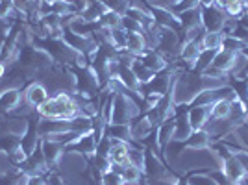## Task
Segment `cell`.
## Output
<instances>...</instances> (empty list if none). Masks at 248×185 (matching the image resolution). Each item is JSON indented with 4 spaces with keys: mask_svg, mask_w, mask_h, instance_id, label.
Listing matches in <instances>:
<instances>
[{
    "mask_svg": "<svg viewBox=\"0 0 248 185\" xmlns=\"http://www.w3.org/2000/svg\"><path fill=\"white\" fill-rule=\"evenodd\" d=\"M228 85L233 89L235 92V96H237L239 100H243V102H247L248 100V80H239V78H230V82Z\"/></svg>",
    "mask_w": 248,
    "mask_h": 185,
    "instance_id": "cell-25",
    "label": "cell"
},
{
    "mask_svg": "<svg viewBox=\"0 0 248 185\" xmlns=\"http://www.w3.org/2000/svg\"><path fill=\"white\" fill-rule=\"evenodd\" d=\"M121 28H123L124 31H128V33L143 31V28H141V24H139V22L134 21V19H130V17H126V15H123V19H121Z\"/></svg>",
    "mask_w": 248,
    "mask_h": 185,
    "instance_id": "cell-32",
    "label": "cell"
},
{
    "mask_svg": "<svg viewBox=\"0 0 248 185\" xmlns=\"http://www.w3.org/2000/svg\"><path fill=\"white\" fill-rule=\"evenodd\" d=\"M30 128V121L28 119H22V117H11L10 121L4 123V130L8 135H13L17 139H22L26 132Z\"/></svg>",
    "mask_w": 248,
    "mask_h": 185,
    "instance_id": "cell-16",
    "label": "cell"
},
{
    "mask_svg": "<svg viewBox=\"0 0 248 185\" xmlns=\"http://www.w3.org/2000/svg\"><path fill=\"white\" fill-rule=\"evenodd\" d=\"M22 89H8L0 92V111L2 113H11L19 104L22 102Z\"/></svg>",
    "mask_w": 248,
    "mask_h": 185,
    "instance_id": "cell-12",
    "label": "cell"
},
{
    "mask_svg": "<svg viewBox=\"0 0 248 185\" xmlns=\"http://www.w3.org/2000/svg\"><path fill=\"white\" fill-rule=\"evenodd\" d=\"M128 163L137 167L145 174V163H146V148L139 143H130L128 148Z\"/></svg>",
    "mask_w": 248,
    "mask_h": 185,
    "instance_id": "cell-17",
    "label": "cell"
},
{
    "mask_svg": "<svg viewBox=\"0 0 248 185\" xmlns=\"http://www.w3.org/2000/svg\"><path fill=\"white\" fill-rule=\"evenodd\" d=\"M245 46H247V43L241 41V39H237L235 35H228V37H224V41H222V48L235 52V54L243 52V48H245Z\"/></svg>",
    "mask_w": 248,
    "mask_h": 185,
    "instance_id": "cell-29",
    "label": "cell"
},
{
    "mask_svg": "<svg viewBox=\"0 0 248 185\" xmlns=\"http://www.w3.org/2000/svg\"><path fill=\"white\" fill-rule=\"evenodd\" d=\"M200 10H202V26L206 28V31H220L228 17L226 11L217 8L215 4L200 6Z\"/></svg>",
    "mask_w": 248,
    "mask_h": 185,
    "instance_id": "cell-2",
    "label": "cell"
},
{
    "mask_svg": "<svg viewBox=\"0 0 248 185\" xmlns=\"http://www.w3.org/2000/svg\"><path fill=\"white\" fill-rule=\"evenodd\" d=\"M245 2H247V4H248V0H245Z\"/></svg>",
    "mask_w": 248,
    "mask_h": 185,
    "instance_id": "cell-41",
    "label": "cell"
},
{
    "mask_svg": "<svg viewBox=\"0 0 248 185\" xmlns=\"http://www.w3.org/2000/svg\"><path fill=\"white\" fill-rule=\"evenodd\" d=\"M178 21H180V30H189L193 26L202 24V10H200V6L178 13Z\"/></svg>",
    "mask_w": 248,
    "mask_h": 185,
    "instance_id": "cell-18",
    "label": "cell"
},
{
    "mask_svg": "<svg viewBox=\"0 0 248 185\" xmlns=\"http://www.w3.org/2000/svg\"><path fill=\"white\" fill-rule=\"evenodd\" d=\"M67 148H73V150L80 152V154H83L89 159V157H93L94 152H96V139H94L93 132H91V134L80 135V137L76 139V143H73L71 146H67Z\"/></svg>",
    "mask_w": 248,
    "mask_h": 185,
    "instance_id": "cell-13",
    "label": "cell"
},
{
    "mask_svg": "<svg viewBox=\"0 0 248 185\" xmlns=\"http://www.w3.org/2000/svg\"><path fill=\"white\" fill-rule=\"evenodd\" d=\"M100 2H102L109 11H115V13H119V15H124L126 10L130 8L128 0H100Z\"/></svg>",
    "mask_w": 248,
    "mask_h": 185,
    "instance_id": "cell-30",
    "label": "cell"
},
{
    "mask_svg": "<svg viewBox=\"0 0 248 185\" xmlns=\"http://www.w3.org/2000/svg\"><path fill=\"white\" fill-rule=\"evenodd\" d=\"M108 11V8L104 6L100 0H87V4H85V8H83L78 15L82 17L83 21H89V22H98L100 21V17H102L104 13Z\"/></svg>",
    "mask_w": 248,
    "mask_h": 185,
    "instance_id": "cell-14",
    "label": "cell"
},
{
    "mask_svg": "<svg viewBox=\"0 0 248 185\" xmlns=\"http://www.w3.org/2000/svg\"><path fill=\"white\" fill-rule=\"evenodd\" d=\"M41 185H50V182H48V180H45V182H43Z\"/></svg>",
    "mask_w": 248,
    "mask_h": 185,
    "instance_id": "cell-39",
    "label": "cell"
},
{
    "mask_svg": "<svg viewBox=\"0 0 248 185\" xmlns=\"http://www.w3.org/2000/svg\"><path fill=\"white\" fill-rule=\"evenodd\" d=\"M148 2H150V4H161L163 0H148Z\"/></svg>",
    "mask_w": 248,
    "mask_h": 185,
    "instance_id": "cell-38",
    "label": "cell"
},
{
    "mask_svg": "<svg viewBox=\"0 0 248 185\" xmlns=\"http://www.w3.org/2000/svg\"><path fill=\"white\" fill-rule=\"evenodd\" d=\"M241 54H243V56H245V58L248 60V45L245 46V48H243V52H241Z\"/></svg>",
    "mask_w": 248,
    "mask_h": 185,
    "instance_id": "cell-37",
    "label": "cell"
},
{
    "mask_svg": "<svg viewBox=\"0 0 248 185\" xmlns=\"http://www.w3.org/2000/svg\"><path fill=\"white\" fill-rule=\"evenodd\" d=\"M247 13H248V6H247Z\"/></svg>",
    "mask_w": 248,
    "mask_h": 185,
    "instance_id": "cell-40",
    "label": "cell"
},
{
    "mask_svg": "<svg viewBox=\"0 0 248 185\" xmlns=\"http://www.w3.org/2000/svg\"><path fill=\"white\" fill-rule=\"evenodd\" d=\"M121 19H123V15L108 10L102 17H100L98 24H100L102 28H108V30H115V28H121Z\"/></svg>",
    "mask_w": 248,
    "mask_h": 185,
    "instance_id": "cell-24",
    "label": "cell"
},
{
    "mask_svg": "<svg viewBox=\"0 0 248 185\" xmlns=\"http://www.w3.org/2000/svg\"><path fill=\"white\" fill-rule=\"evenodd\" d=\"M220 169L224 170V174L230 178V182L233 185H237L245 176H248L245 172V169H243V165L239 163V159L233 154H230L226 159H222V167Z\"/></svg>",
    "mask_w": 248,
    "mask_h": 185,
    "instance_id": "cell-8",
    "label": "cell"
},
{
    "mask_svg": "<svg viewBox=\"0 0 248 185\" xmlns=\"http://www.w3.org/2000/svg\"><path fill=\"white\" fill-rule=\"evenodd\" d=\"M6 72H8V65H6V63L0 62V80H2L4 76H6Z\"/></svg>",
    "mask_w": 248,
    "mask_h": 185,
    "instance_id": "cell-36",
    "label": "cell"
},
{
    "mask_svg": "<svg viewBox=\"0 0 248 185\" xmlns=\"http://www.w3.org/2000/svg\"><path fill=\"white\" fill-rule=\"evenodd\" d=\"M186 146H189V148H209L211 146V137L206 130H197L186 141Z\"/></svg>",
    "mask_w": 248,
    "mask_h": 185,
    "instance_id": "cell-22",
    "label": "cell"
},
{
    "mask_svg": "<svg viewBox=\"0 0 248 185\" xmlns=\"http://www.w3.org/2000/svg\"><path fill=\"white\" fill-rule=\"evenodd\" d=\"M139 60L145 63L146 69H150L154 74L163 72L167 69V65H169V63L165 62V58H163L157 50H152V48H146V50L139 56Z\"/></svg>",
    "mask_w": 248,
    "mask_h": 185,
    "instance_id": "cell-10",
    "label": "cell"
},
{
    "mask_svg": "<svg viewBox=\"0 0 248 185\" xmlns=\"http://www.w3.org/2000/svg\"><path fill=\"white\" fill-rule=\"evenodd\" d=\"M233 134L237 137L239 144H241L243 148H248V121L235 126V128H233Z\"/></svg>",
    "mask_w": 248,
    "mask_h": 185,
    "instance_id": "cell-31",
    "label": "cell"
},
{
    "mask_svg": "<svg viewBox=\"0 0 248 185\" xmlns=\"http://www.w3.org/2000/svg\"><path fill=\"white\" fill-rule=\"evenodd\" d=\"M232 154L235 155L239 159V163L243 165V169H245V172L248 174V148H235Z\"/></svg>",
    "mask_w": 248,
    "mask_h": 185,
    "instance_id": "cell-35",
    "label": "cell"
},
{
    "mask_svg": "<svg viewBox=\"0 0 248 185\" xmlns=\"http://www.w3.org/2000/svg\"><path fill=\"white\" fill-rule=\"evenodd\" d=\"M150 15L157 26L161 28H172V30H180V21L178 15L169 8L157 6V4H150Z\"/></svg>",
    "mask_w": 248,
    "mask_h": 185,
    "instance_id": "cell-4",
    "label": "cell"
},
{
    "mask_svg": "<svg viewBox=\"0 0 248 185\" xmlns=\"http://www.w3.org/2000/svg\"><path fill=\"white\" fill-rule=\"evenodd\" d=\"M209 117H211V106H189L187 109V119H189L193 132L204 130Z\"/></svg>",
    "mask_w": 248,
    "mask_h": 185,
    "instance_id": "cell-6",
    "label": "cell"
},
{
    "mask_svg": "<svg viewBox=\"0 0 248 185\" xmlns=\"http://www.w3.org/2000/svg\"><path fill=\"white\" fill-rule=\"evenodd\" d=\"M117 78L121 80V83H123L128 91L139 92V89H141V83L135 78V74L130 65H124V63L119 62V74H117Z\"/></svg>",
    "mask_w": 248,
    "mask_h": 185,
    "instance_id": "cell-15",
    "label": "cell"
},
{
    "mask_svg": "<svg viewBox=\"0 0 248 185\" xmlns=\"http://www.w3.org/2000/svg\"><path fill=\"white\" fill-rule=\"evenodd\" d=\"M130 128H132V143H139V144L145 143L146 139L155 132V126L148 121V117L145 113H141L137 119H134L130 123Z\"/></svg>",
    "mask_w": 248,
    "mask_h": 185,
    "instance_id": "cell-3",
    "label": "cell"
},
{
    "mask_svg": "<svg viewBox=\"0 0 248 185\" xmlns=\"http://www.w3.org/2000/svg\"><path fill=\"white\" fill-rule=\"evenodd\" d=\"M106 135L111 139H119L124 143H132V128L130 124H108Z\"/></svg>",
    "mask_w": 248,
    "mask_h": 185,
    "instance_id": "cell-20",
    "label": "cell"
},
{
    "mask_svg": "<svg viewBox=\"0 0 248 185\" xmlns=\"http://www.w3.org/2000/svg\"><path fill=\"white\" fill-rule=\"evenodd\" d=\"M39 146H41L43 155H45V159H46L48 169H54V170H56V165H58V161L62 159L63 150H65V148H63L62 144L54 143V141H50V139H45V137H41Z\"/></svg>",
    "mask_w": 248,
    "mask_h": 185,
    "instance_id": "cell-7",
    "label": "cell"
},
{
    "mask_svg": "<svg viewBox=\"0 0 248 185\" xmlns=\"http://www.w3.org/2000/svg\"><path fill=\"white\" fill-rule=\"evenodd\" d=\"M130 67H132V71H134L135 74V78L139 80V83L143 85V83H148L152 78H154V72L150 71V69H146L145 67V63L141 62L139 58H135L134 62L130 63Z\"/></svg>",
    "mask_w": 248,
    "mask_h": 185,
    "instance_id": "cell-23",
    "label": "cell"
},
{
    "mask_svg": "<svg viewBox=\"0 0 248 185\" xmlns=\"http://www.w3.org/2000/svg\"><path fill=\"white\" fill-rule=\"evenodd\" d=\"M121 176H123V182H130V184H141V180L145 178L143 170H139L134 165H126Z\"/></svg>",
    "mask_w": 248,
    "mask_h": 185,
    "instance_id": "cell-26",
    "label": "cell"
},
{
    "mask_svg": "<svg viewBox=\"0 0 248 185\" xmlns=\"http://www.w3.org/2000/svg\"><path fill=\"white\" fill-rule=\"evenodd\" d=\"M111 152V137H108V135L104 134L100 137V141L96 143V152L94 154H100V155H109Z\"/></svg>",
    "mask_w": 248,
    "mask_h": 185,
    "instance_id": "cell-33",
    "label": "cell"
},
{
    "mask_svg": "<svg viewBox=\"0 0 248 185\" xmlns=\"http://www.w3.org/2000/svg\"><path fill=\"white\" fill-rule=\"evenodd\" d=\"M22 94H24V100L30 104L31 108H35V109H39L43 104L50 98V92H48V89L41 82H30L28 87L22 91Z\"/></svg>",
    "mask_w": 248,
    "mask_h": 185,
    "instance_id": "cell-5",
    "label": "cell"
},
{
    "mask_svg": "<svg viewBox=\"0 0 248 185\" xmlns=\"http://www.w3.org/2000/svg\"><path fill=\"white\" fill-rule=\"evenodd\" d=\"M193 134V128L187 119V111H178L174 117V134H172V141H180L186 143L187 139Z\"/></svg>",
    "mask_w": 248,
    "mask_h": 185,
    "instance_id": "cell-9",
    "label": "cell"
},
{
    "mask_svg": "<svg viewBox=\"0 0 248 185\" xmlns=\"http://www.w3.org/2000/svg\"><path fill=\"white\" fill-rule=\"evenodd\" d=\"M232 100H218L211 106V119H228Z\"/></svg>",
    "mask_w": 248,
    "mask_h": 185,
    "instance_id": "cell-27",
    "label": "cell"
},
{
    "mask_svg": "<svg viewBox=\"0 0 248 185\" xmlns=\"http://www.w3.org/2000/svg\"><path fill=\"white\" fill-rule=\"evenodd\" d=\"M239 54H241V52H239ZM235 58H237L235 52L226 50V48H220V50L215 52V58H213L211 67H215V69L220 71L222 74H230L232 67H233V63H235Z\"/></svg>",
    "mask_w": 248,
    "mask_h": 185,
    "instance_id": "cell-11",
    "label": "cell"
},
{
    "mask_svg": "<svg viewBox=\"0 0 248 185\" xmlns=\"http://www.w3.org/2000/svg\"><path fill=\"white\" fill-rule=\"evenodd\" d=\"M102 185H123V176L117 174L115 170H109L102 174Z\"/></svg>",
    "mask_w": 248,
    "mask_h": 185,
    "instance_id": "cell-34",
    "label": "cell"
},
{
    "mask_svg": "<svg viewBox=\"0 0 248 185\" xmlns=\"http://www.w3.org/2000/svg\"><path fill=\"white\" fill-rule=\"evenodd\" d=\"M224 35L220 31H206L202 37V50H220L222 48Z\"/></svg>",
    "mask_w": 248,
    "mask_h": 185,
    "instance_id": "cell-21",
    "label": "cell"
},
{
    "mask_svg": "<svg viewBox=\"0 0 248 185\" xmlns=\"http://www.w3.org/2000/svg\"><path fill=\"white\" fill-rule=\"evenodd\" d=\"M146 48L148 46H146L143 31H134V33H128L126 35V50L130 52V54H134L135 58H139Z\"/></svg>",
    "mask_w": 248,
    "mask_h": 185,
    "instance_id": "cell-19",
    "label": "cell"
},
{
    "mask_svg": "<svg viewBox=\"0 0 248 185\" xmlns=\"http://www.w3.org/2000/svg\"><path fill=\"white\" fill-rule=\"evenodd\" d=\"M202 74H197L193 71H182L174 74V82L170 89V98L176 108L180 106H191L193 100L202 92Z\"/></svg>",
    "mask_w": 248,
    "mask_h": 185,
    "instance_id": "cell-1",
    "label": "cell"
},
{
    "mask_svg": "<svg viewBox=\"0 0 248 185\" xmlns=\"http://www.w3.org/2000/svg\"><path fill=\"white\" fill-rule=\"evenodd\" d=\"M186 182L189 185H217L207 172H191L186 178Z\"/></svg>",
    "mask_w": 248,
    "mask_h": 185,
    "instance_id": "cell-28",
    "label": "cell"
}]
</instances>
